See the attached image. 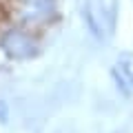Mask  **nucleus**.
I'll list each match as a JSON object with an SVG mask.
<instances>
[{
    "instance_id": "39448f33",
    "label": "nucleus",
    "mask_w": 133,
    "mask_h": 133,
    "mask_svg": "<svg viewBox=\"0 0 133 133\" xmlns=\"http://www.w3.org/2000/svg\"><path fill=\"white\" fill-rule=\"evenodd\" d=\"M84 20H87V24H89V31L93 33L95 38H102V27L98 24V20H95V16H93V11H91L89 5L84 7Z\"/></svg>"
},
{
    "instance_id": "20e7f679",
    "label": "nucleus",
    "mask_w": 133,
    "mask_h": 133,
    "mask_svg": "<svg viewBox=\"0 0 133 133\" xmlns=\"http://www.w3.org/2000/svg\"><path fill=\"white\" fill-rule=\"evenodd\" d=\"M115 64L120 66V71L127 76V80L131 82V87H133V53H120Z\"/></svg>"
},
{
    "instance_id": "7ed1b4c3",
    "label": "nucleus",
    "mask_w": 133,
    "mask_h": 133,
    "mask_svg": "<svg viewBox=\"0 0 133 133\" xmlns=\"http://www.w3.org/2000/svg\"><path fill=\"white\" fill-rule=\"evenodd\" d=\"M111 76H113L115 84H118V89L122 91V95H124V98H131V93H133V87H131V82L127 80V76H124V73L120 71V66H118V64H115L113 69H111Z\"/></svg>"
},
{
    "instance_id": "f257e3e1",
    "label": "nucleus",
    "mask_w": 133,
    "mask_h": 133,
    "mask_svg": "<svg viewBox=\"0 0 133 133\" xmlns=\"http://www.w3.org/2000/svg\"><path fill=\"white\" fill-rule=\"evenodd\" d=\"M60 22V0H0V36L9 29H27L47 40Z\"/></svg>"
},
{
    "instance_id": "423d86ee",
    "label": "nucleus",
    "mask_w": 133,
    "mask_h": 133,
    "mask_svg": "<svg viewBox=\"0 0 133 133\" xmlns=\"http://www.w3.org/2000/svg\"><path fill=\"white\" fill-rule=\"evenodd\" d=\"M0 122H7V109L2 102H0Z\"/></svg>"
},
{
    "instance_id": "f03ea898",
    "label": "nucleus",
    "mask_w": 133,
    "mask_h": 133,
    "mask_svg": "<svg viewBox=\"0 0 133 133\" xmlns=\"http://www.w3.org/2000/svg\"><path fill=\"white\" fill-rule=\"evenodd\" d=\"M44 49V38L27 29H9L0 36V53L11 62H29Z\"/></svg>"
}]
</instances>
